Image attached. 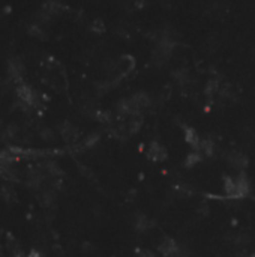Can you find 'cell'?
Returning a JSON list of instances; mask_svg holds the SVG:
<instances>
[{
	"mask_svg": "<svg viewBox=\"0 0 255 257\" xmlns=\"http://www.w3.org/2000/svg\"><path fill=\"white\" fill-rule=\"evenodd\" d=\"M224 188L227 195L233 197V198H239V197H245L249 193V181L248 178L240 173L236 178H225L224 179Z\"/></svg>",
	"mask_w": 255,
	"mask_h": 257,
	"instance_id": "6da1fadb",
	"label": "cell"
},
{
	"mask_svg": "<svg viewBox=\"0 0 255 257\" xmlns=\"http://www.w3.org/2000/svg\"><path fill=\"white\" fill-rule=\"evenodd\" d=\"M147 157L152 161L161 163L167 158V149L159 143V141H152L149 144V150H147Z\"/></svg>",
	"mask_w": 255,
	"mask_h": 257,
	"instance_id": "7a4b0ae2",
	"label": "cell"
},
{
	"mask_svg": "<svg viewBox=\"0 0 255 257\" xmlns=\"http://www.w3.org/2000/svg\"><path fill=\"white\" fill-rule=\"evenodd\" d=\"M18 98L24 102L27 106H35L36 101H38V93L27 84H20L17 89Z\"/></svg>",
	"mask_w": 255,
	"mask_h": 257,
	"instance_id": "3957f363",
	"label": "cell"
},
{
	"mask_svg": "<svg viewBox=\"0 0 255 257\" xmlns=\"http://www.w3.org/2000/svg\"><path fill=\"white\" fill-rule=\"evenodd\" d=\"M158 251L164 256V257H171V256H176L180 253V248L177 245V242L171 238H165L164 241H161L159 247H158Z\"/></svg>",
	"mask_w": 255,
	"mask_h": 257,
	"instance_id": "277c9868",
	"label": "cell"
},
{
	"mask_svg": "<svg viewBox=\"0 0 255 257\" xmlns=\"http://www.w3.org/2000/svg\"><path fill=\"white\" fill-rule=\"evenodd\" d=\"M227 161L230 166H233L234 169H239V170H243L246 166H248V157L242 152H237V150H233L227 155Z\"/></svg>",
	"mask_w": 255,
	"mask_h": 257,
	"instance_id": "5b68a950",
	"label": "cell"
},
{
	"mask_svg": "<svg viewBox=\"0 0 255 257\" xmlns=\"http://www.w3.org/2000/svg\"><path fill=\"white\" fill-rule=\"evenodd\" d=\"M153 226V221L149 218V217H146V215H138L137 218H135V221H134V227H135V230H138V232H147V230H150Z\"/></svg>",
	"mask_w": 255,
	"mask_h": 257,
	"instance_id": "8992f818",
	"label": "cell"
},
{
	"mask_svg": "<svg viewBox=\"0 0 255 257\" xmlns=\"http://www.w3.org/2000/svg\"><path fill=\"white\" fill-rule=\"evenodd\" d=\"M185 140L189 146H192L194 149H198L200 143H201V138L198 137L197 131L191 127H186L185 128Z\"/></svg>",
	"mask_w": 255,
	"mask_h": 257,
	"instance_id": "52a82bcc",
	"label": "cell"
},
{
	"mask_svg": "<svg viewBox=\"0 0 255 257\" xmlns=\"http://www.w3.org/2000/svg\"><path fill=\"white\" fill-rule=\"evenodd\" d=\"M9 72L12 75V78L15 80H21L23 74H24V66L18 59H11L9 61Z\"/></svg>",
	"mask_w": 255,
	"mask_h": 257,
	"instance_id": "ba28073f",
	"label": "cell"
},
{
	"mask_svg": "<svg viewBox=\"0 0 255 257\" xmlns=\"http://www.w3.org/2000/svg\"><path fill=\"white\" fill-rule=\"evenodd\" d=\"M60 132H62V137H63L65 140H68V141L74 140V138L78 135L77 128H75L74 125H71V124H63V127H62V129H60Z\"/></svg>",
	"mask_w": 255,
	"mask_h": 257,
	"instance_id": "9c48e42d",
	"label": "cell"
},
{
	"mask_svg": "<svg viewBox=\"0 0 255 257\" xmlns=\"http://www.w3.org/2000/svg\"><path fill=\"white\" fill-rule=\"evenodd\" d=\"M141 118L138 116V115H132L131 116V119H129V122H128V131L132 134H135V132H138L140 131V128H141Z\"/></svg>",
	"mask_w": 255,
	"mask_h": 257,
	"instance_id": "30bf717a",
	"label": "cell"
},
{
	"mask_svg": "<svg viewBox=\"0 0 255 257\" xmlns=\"http://www.w3.org/2000/svg\"><path fill=\"white\" fill-rule=\"evenodd\" d=\"M213 149H215L213 141L209 140V138H206V140H201V143H200V146H198L197 150H200V152H203V153H206V155H212V153H213Z\"/></svg>",
	"mask_w": 255,
	"mask_h": 257,
	"instance_id": "8fae6325",
	"label": "cell"
},
{
	"mask_svg": "<svg viewBox=\"0 0 255 257\" xmlns=\"http://www.w3.org/2000/svg\"><path fill=\"white\" fill-rule=\"evenodd\" d=\"M200 161H201V155H200V153L198 152H192V153H189V155L186 157V160H185V167L191 169V167L197 166Z\"/></svg>",
	"mask_w": 255,
	"mask_h": 257,
	"instance_id": "7c38bea8",
	"label": "cell"
},
{
	"mask_svg": "<svg viewBox=\"0 0 255 257\" xmlns=\"http://www.w3.org/2000/svg\"><path fill=\"white\" fill-rule=\"evenodd\" d=\"M98 140H99V135L93 134V135H89V138H87V140H84V144H86L87 147H92L95 143H98Z\"/></svg>",
	"mask_w": 255,
	"mask_h": 257,
	"instance_id": "4fadbf2b",
	"label": "cell"
},
{
	"mask_svg": "<svg viewBox=\"0 0 255 257\" xmlns=\"http://www.w3.org/2000/svg\"><path fill=\"white\" fill-rule=\"evenodd\" d=\"M140 256H143V257H153V253H150L149 250H141Z\"/></svg>",
	"mask_w": 255,
	"mask_h": 257,
	"instance_id": "5bb4252c",
	"label": "cell"
},
{
	"mask_svg": "<svg viewBox=\"0 0 255 257\" xmlns=\"http://www.w3.org/2000/svg\"><path fill=\"white\" fill-rule=\"evenodd\" d=\"M27 257H42V254L33 250V251H30V253H29V256H27Z\"/></svg>",
	"mask_w": 255,
	"mask_h": 257,
	"instance_id": "9a60e30c",
	"label": "cell"
},
{
	"mask_svg": "<svg viewBox=\"0 0 255 257\" xmlns=\"http://www.w3.org/2000/svg\"><path fill=\"white\" fill-rule=\"evenodd\" d=\"M12 257H24V254H23V253H17V254H14Z\"/></svg>",
	"mask_w": 255,
	"mask_h": 257,
	"instance_id": "2e32d148",
	"label": "cell"
}]
</instances>
